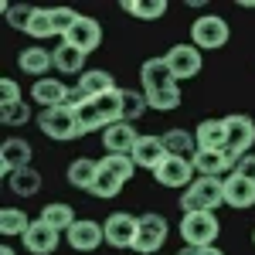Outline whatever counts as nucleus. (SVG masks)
I'll use <instances>...</instances> for the list:
<instances>
[{
  "label": "nucleus",
  "instance_id": "obj_22",
  "mask_svg": "<svg viewBox=\"0 0 255 255\" xmlns=\"http://www.w3.org/2000/svg\"><path fill=\"white\" fill-rule=\"evenodd\" d=\"M163 150H167V157H184V160H194L197 153V139L194 133H187V129H167L163 133Z\"/></svg>",
  "mask_w": 255,
  "mask_h": 255
},
{
  "label": "nucleus",
  "instance_id": "obj_37",
  "mask_svg": "<svg viewBox=\"0 0 255 255\" xmlns=\"http://www.w3.org/2000/svg\"><path fill=\"white\" fill-rule=\"evenodd\" d=\"M82 14H75L72 7H51V20H55V34H68L72 27H75V20H79Z\"/></svg>",
  "mask_w": 255,
  "mask_h": 255
},
{
  "label": "nucleus",
  "instance_id": "obj_35",
  "mask_svg": "<svg viewBox=\"0 0 255 255\" xmlns=\"http://www.w3.org/2000/svg\"><path fill=\"white\" fill-rule=\"evenodd\" d=\"M99 167H102V163H99ZM119 191H123V180H119V177H113L109 170H99V177H96V184H92V191H89V194L109 201V197H116Z\"/></svg>",
  "mask_w": 255,
  "mask_h": 255
},
{
  "label": "nucleus",
  "instance_id": "obj_18",
  "mask_svg": "<svg viewBox=\"0 0 255 255\" xmlns=\"http://www.w3.org/2000/svg\"><path fill=\"white\" fill-rule=\"evenodd\" d=\"M58 232H51L44 221H34L31 228H27V235H24V249L31 255H51L58 249Z\"/></svg>",
  "mask_w": 255,
  "mask_h": 255
},
{
  "label": "nucleus",
  "instance_id": "obj_4",
  "mask_svg": "<svg viewBox=\"0 0 255 255\" xmlns=\"http://www.w3.org/2000/svg\"><path fill=\"white\" fill-rule=\"evenodd\" d=\"M228 38H232L228 20L218 17V14H204V17H197L194 27H191V44H194V48H204V51H218V48H225Z\"/></svg>",
  "mask_w": 255,
  "mask_h": 255
},
{
  "label": "nucleus",
  "instance_id": "obj_12",
  "mask_svg": "<svg viewBox=\"0 0 255 255\" xmlns=\"http://www.w3.org/2000/svg\"><path fill=\"white\" fill-rule=\"evenodd\" d=\"M61 41H68L72 48H79L82 55H92L99 44H102V27H99L96 17H85V14H82V17L75 20V27H72Z\"/></svg>",
  "mask_w": 255,
  "mask_h": 255
},
{
  "label": "nucleus",
  "instance_id": "obj_41",
  "mask_svg": "<svg viewBox=\"0 0 255 255\" xmlns=\"http://www.w3.org/2000/svg\"><path fill=\"white\" fill-rule=\"evenodd\" d=\"M177 255H225L218 245H208V249H180Z\"/></svg>",
  "mask_w": 255,
  "mask_h": 255
},
{
  "label": "nucleus",
  "instance_id": "obj_13",
  "mask_svg": "<svg viewBox=\"0 0 255 255\" xmlns=\"http://www.w3.org/2000/svg\"><path fill=\"white\" fill-rule=\"evenodd\" d=\"M27 163H31V143L20 136L3 139V146H0V174L10 177L14 170H24Z\"/></svg>",
  "mask_w": 255,
  "mask_h": 255
},
{
  "label": "nucleus",
  "instance_id": "obj_16",
  "mask_svg": "<svg viewBox=\"0 0 255 255\" xmlns=\"http://www.w3.org/2000/svg\"><path fill=\"white\" fill-rule=\"evenodd\" d=\"M139 82H143V92H157V89L177 85L167 58H146L143 65H139Z\"/></svg>",
  "mask_w": 255,
  "mask_h": 255
},
{
  "label": "nucleus",
  "instance_id": "obj_42",
  "mask_svg": "<svg viewBox=\"0 0 255 255\" xmlns=\"http://www.w3.org/2000/svg\"><path fill=\"white\" fill-rule=\"evenodd\" d=\"M0 255H17V252H14L10 245H3V249H0Z\"/></svg>",
  "mask_w": 255,
  "mask_h": 255
},
{
  "label": "nucleus",
  "instance_id": "obj_29",
  "mask_svg": "<svg viewBox=\"0 0 255 255\" xmlns=\"http://www.w3.org/2000/svg\"><path fill=\"white\" fill-rule=\"evenodd\" d=\"M102 163V170H109L113 177H119L123 184H129L133 180V174H136V163H133V157L129 153H109V157L99 160Z\"/></svg>",
  "mask_w": 255,
  "mask_h": 255
},
{
  "label": "nucleus",
  "instance_id": "obj_26",
  "mask_svg": "<svg viewBox=\"0 0 255 255\" xmlns=\"http://www.w3.org/2000/svg\"><path fill=\"white\" fill-rule=\"evenodd\" d=\"M51 58H55V68L65 72V75H82L85 72V55H82L79 48H72L68 41H61L58 48L51 51Z\"/></svg>",
  "mask_w": 255,
  "mask_h": 255
},
{
  "label": "nucleus",
  "instance_id": "obj_7",
  "mask_svg": "<svg viewBox=\"0 0 255 255\" xmlns=\"http://www.w3.org/2000/svg\"><path fill=\"white\" fill-rule=\"evenodd\" d=\"M225 129H228V150H232L235 157L252 153V146H255V123H252V116H245V113L225 116Z\"/></svg>",
  "mask_w": 255,
  "mask_h": 255
},
{
  "label": "nucleus",
  "instance_id": "obj_9",
  "mask_svg": "<svg viewBox=\"0 0 255 255\" xmlns=\"http://www.w3.org/2000/svg\"><path fill=\"white\" fill-rule=\"evenodd\" d=\"M191 163H194L197 177H221V174H232L235 170L238 157L232 150H197Z\"/></svg>",
  "mask_w": 255,
  "mask_h": 255
},
{
  "label": "nucleus",
  "instance_id": "obj_30",
  "mask_svg": "<svg viewBox=\"0 0 255 255\" xmlns=\"http://www.w3.org/2000/svg\"><path fill=\"white\" fill-rule=\"evenodd\" d=\"M123 10L129 17H139V20H157V17L167 14V3L163 0H126Z\"/></svg>",
  "mask_w": 255,
  "mask_h": 255
},
{
  "label": "nucleus",
  "instance_id": "obj_39",
  "mask_svg": "<svg viewBox=\"0 0 255 255\" xmlns=\"http://www.w3.org/2000/svg\"><path fill=\"white\" fill-rule=\"evenodd\" d=\"M0 99H3L0 106H14V102H20V85L14 79H3L0 82Z\"/></svg>",
  "mask_w": 255,
  "mask_h": 255
},
{
  "label": "nucleus",
  "instance_id": "obj_14",
  "mask_svg": "<svg viewBox=\"0 0 255 255\" xmlns=\"http://www.w3.org/2000/svg\"><path fill=\"white\" fill-rule=\"evenodd\" d=\"M133 163L136 167H146V170H157L160 163L167 160V150H163V139L153 136V133H139L136 146H133Z\"/></svg>",
  "mask_w": 255,
  "mask_h": 255
},
{
  "label": "nucleus",
  "instance_id": "obj_40",
  "mask_svg": "<svg viewBox=\"0 0 255 255\" xmlns=\"http://www.w3.org/2000/svg\"><path fill=\"white\" fill-rule=\"evenodd\" d=\"M232 174L245 177V180H255V153H245V157H238V163H235V170H232Z\"/></svg>",
  "mask_w": 255,
  "mask_h": 255
},
{
  "label": "nucleus",
  "instance_id": "obj_2",
  "mask_svg": "<svg viewBox=\"0 0 255 255\" xmlns=\"http://www.w3.org/2000/svg\"><path fill=\"white\" fill-rule=\"evenodd\" d=\"M218 232H221V225H218L215 211H191V215L180 218V238H184L187 249H208V245H215Z\"/></svg>",
  "mask_w": 255,
  "mask_h": 255
},
{
  "label": "nucleus",
  "instance_id": "obj_43",
  "mask_svg": "<svg viewBox=\"0 0 255 255\" xmlns=\"http://www.w3.org/2000/svg\"><path fill=\"white\" fill-rule=\"evenodd\" d=\"M252 242H255V232H252Z\"/></svg>",
  "mask_w": 255,
  "mask_h": 255
},
{
  "label": "nucleus",
  "instance_id": "obj_10",
  "mask_svg": "<svg viewBox=\"0 0 255 255\" xmlns=\"http://www.w3.org/2000/svg\"><path fill=\"white\" fill-rule=\"evenodd\" d=\"M167 65H170V72H174V79H194L197 72H201V48H194V44H174L167 55Z\"/></svg>",
  "mask_w": 255,
  "mask_h": 255
},
{
  "label": "nucleus",
  "instance_id": "obj_6",
  "mask_svg": "<svg viewBox=\"0 0 255 255\" xmlns=\"http://www.w3.org/2000/svg\"><path fill=\"white\" fill-rule=\"evenodd\" d=\"M102 232H106V242H109L113 249H133L136 232H139V218L136 215H126V211H116V215L106 218Z\"/></svg>",
  "mask_w": 255,
  "mask_h": 255
},
{
  "label": "nucleus",
  "instance_id": "obj_19",
  "mask_svg": "<svg viewBox=\"0 0 255 255\" xmlns=\"http://www.w3.org/2000/svg\"><path fill=\"white\" fill-rule=\"evenodd\" d=\"M225 204L232 208H252L255 204V180H245L238 174H228L225 177Z\"/></svg>",
  "mask_w": 255,
  "mask_h": 255
},
{
  "label": "nucleus",
  "instance_id": "obj_25",
  "mask_svg": "<svg viewBox=\"0 0 255 255\" xmlns=\"http://www.w3.org/2000/svg\"><path fill=\"white\" fill-rule=\"evenodd\" d=\"M17 65H20V72L24 75H48V68L55 65V58L48 55V48H24L17 55Z\"/></svg>",
  "mask_w": 255,
  "mask_h": 255
},
{
  "label": "nucleus",
  "instance_id": "obj_28",
  "mask_svg": "<svg viewBox=\"0 0 255 255\" xmlns=\"http://www.w3.org/2000/svg\"><path fill=\"white\" fill-rule=\"evenodd\" d=\"M34 221L24 215V211H17V208H0V235L3 238H24L27 235V228H31Z\"/></svg>",
  "mask_w": 255,
  "mask_h": 255
},
{
  "label": "nucleus",
  "instance_id": "obj_27",
  "mask_svg": "<svg viewBox=\"0 0 255 255\" xmlns=\"http://www.w3.org/2000/svg\"><path fill=\"white\" fill-rule=\"evenodd\" d=\"M7 187L14 191L17 197H34L41 191V174L34 167H24V170H14L7 177Z\"/></svg>",
  "mask_w": 255,
  "mask_h": 255
},
{
  "label": "nucleus",
  "instance_id": "obj_15",
  "mask_svg": "<svg viewBox=\"0 0 255 255\" xmlns=\"http://www.w3.org/2000/svg\"><path fill=\"white\" fill-rule=\"evenodd\" d=\"M136 139H139V133L133 129V123H123V119L102 129V146H106V153H133Z\"/></svg>",
  "mask_w": 255,
  "mask_h": 255
},
{
  "label": "nucleus",
  "instance_id": "obj_38",
  "mask_svg": "<svg viewBox=\"0 0 255 255\" xmlns=\"http://www.w3.org/2000/svg\"><path fill=\"white\" fill-rule=\"evenodd\" d=\"M3 14H7V24L10 27H20V31H27V24L34 17V7H27V3H20V7H10V3H3Z\"/></svg>",
  "mask_w": 255,
  "mask_h": 255
},
{
  "label": "nucleus",
  "instance_id": "obj_31",
  "mask_svg": "<svg viewBox=\"0 0 255 255\" xmlns=\"http://www.w3.org/2000/svg\"><path fill=\"white\" fill-rule=\"evenodd\" d=\"M146 102H150V109H157V113H170L180 106V82L177 85H167V89H157V92H143Z\"/></svg>",
  "mask_w": 255,
  "mask_h": 255
},
{
  "label": "nucleus",
  "instance_id": "obj_3",
  "mask_svg": "<svg viewBox=\"0 0 255 255\" xmlns=\"http://www.w3.org/2000/svg\"><path fill=\"white\" fill-rule=\"evenodd\" d=\"M38 129L48 139H58V143L75 139V136H85V133H82V126H79V119H75V113H72V109H65V106L41 109V113H38Z\"/></svg>",
  "mask_w": 255,
  "mask_h": 255
},
{
  "label": "nucleus",
  "instance_id": "obj_20",
  "mask_svg": "<svg viewBox=\"0 0 255 255\" xmlns=\"http://www.w3.org/2000/svg\"><path fill=\"white\" fill-rule=\"evenodd\" d=\"M31 99L38 102L41 109H55V106H65L68 89H65V82H58V79H38L31 85Z\"/></svg>",
  "mask_w": 255,
  "mask_h": 255
},
{
  "label": "nucleus",
  "instance_id": "obj_32",
  "mask_svg": "<svg viewBox=\"0 0 255 255\" xmlns=\"http://www.w3.org/2000/svg\"><path fill=\"white\" fill-rule=\"evenodd\" d=\"M146 109H150V102H146V96H143V92L123 89V123H136Z\"/></svg>",
  "mask_w": 255,
  "mask_h": 255
},
{
  "label": "nucleus",
  "instance_id": "obj_36",
  "mask_svg": "<svg viewBox=\"0 0 255 255\" xmlns=\"http://www.w3.org/2000/svg\"><path fill=\"white\" fill-rule=\"evenodd\" d=\"M31 119V106L27 102H14V106H0V123L3 126H10V129H17Z\"/></svg>",
  "mask_w": 255,
  "mask_h": 255
},
{
  "label": "nucleus",
  "instance_id": "obj_11",
  "mask_svg": "<svg viewBox=\"0 0 255 255\" xmlns=\"http://www.w3.org/2000/svg\"><path fill=\"white\" fill-rule=\"evenodd\" d=\"M65 242L75 249V252H96L99 245L106 242V232L99 221H89V218H79L68 232H65Z\"/></svg>",
  "mask_w": 255,
  "mask_h": 255
},
{
  "label": "nucleus",
  "instance_id": "obj_23",
  "mask_svg": "<svg viewBox=\"0 0 255 255\" xmlns=\"http://www.w3.org/2000/svg\"><path fill=\"white\" fill-rule=\"evenodd\" d=\"M79 89L85 99H99V96H106V92L116 89V79L109 72H102V68H89V72L79 75Z\"/></svg>",
  "mask_w": 255,
  "mask_h": 255
},
{
  "label": "nucleus",
  "instance_id": "obj_34",
  "mask_svg": "<svg viewBox=\"0 0 255 255\" xmlns=\"http://www.w3.org/2000/svg\"><path fill=\"white\" fill-rule=\"evenodd\" d=\"M75 119H79L82 133H92V129H106V119L99 116V109H96V102H92V99H85L79 109H75Z\"/></svg>",
  "mask_w": 255,
  "mask_h": 255
},
{
  "label": "nucleus",
  "instance_id": "obj_21",
  "mask_svg": "<svg viewBox=\"0 0 255 255\" xmlns=\"http://www.w3.org/2000/svg\"><path fill=\"white\" fill-rule=\"evenodd\" d=\"M38 221H44L51 232H58V235H65L79 218H75V208L72 204H65V201H51V204H44L41 208V218Z\"/></svg>",
  "mask_w": 255,
  "mask_h": 255
},
{
  "label": "nucleus",
  "instance_id": "obj_5",
  "mask_svg": "<svg viewBox=\"0 0 255 255\" xmlns=\"http://www.w3.org/2000/svg\"><path fill=\"white\" fill-rule=\"evenodd\" d=\"M167 232H170V225H167L163 215H157V211L139 215V232H136V242H133V252H139V255L160 252L163 242H167Z\"/></svg>",
  "mask_w": 255,
  "mask_h": 255
},
{
  "label": "nucleus",
  "instance_id": "obj_8",
  "mask_svg": "<svg viewBox=\"0 0 255 255\" xmlns=\"http://www.w3.org/2000/svg\"><path fill=\"white\" fill-rule=\"evenodd\" d=\"M194 163L184 157H167L163 163H160L157 170H153V177H157V184H163V187H191L194 184Z\"/></svg>",
  "mask_w": 255,
  "mask_h": 255
},
{
  "label": "nucleus",
  "instance_id": "obj_1",
  "mask_svg": "<svg viewBox=\"0 0 255 255\" xmlns=\"http://www.w3.org/2000/svg\"><path fill=\"white\" fill-rule=\"evenodd\" d=\"M218 204H225V180L221 177H194V184L180 194V211H215Z\"/></svg>",
  "mask_w": 255,
  "mask_h": 255
},
{
  "label": "nucleus",
  "instance_id": "obj_17",
  "mask_svg": "<svg viewBox=\"0 0 255 255\" xmlns=\"http://www.w3.org/2000/svg\"><path fill=\"white\" fill-rule=\"evenodd\" d=\"M197 150H228V129L225 119H201L194 129Z\"/></svg>",
  "mask_w": 255,
  "mask_h": 255
},
{
  "label": "nucleus",
  "instance_id": "obj_24",
  "mask_svg": "<svg viewBox=\"0 0 255 255\" xmlns=\"http://www.w3.org/2000/svg\"><path fill=\"white\" fill-rule=\"evenodd\" d=\"M99 160H89V157H79L68 163V184L72 187H79V191H92V184H96L99 177Z\"/></svg>",
  "mask_w": 255,
  "mask_h": 255
},
{
  "label": "nucleus",
  "instance_id": "obj_33",
  "mask_svg": "<svg viewBox=\"0 0 255 255\" xmlns=\"http://www.w3.org/2000/svg\"><path fill=\"white\" fill-rule=\"evenodd\" d=\"M24 34H31L34 41L51 38V34H55V20H51V10H48V7H34V17H31V24H27V31H24Z\"/></svg>",
  "mask_w": 255,
  "mask_h": 255
}]
</instances>
